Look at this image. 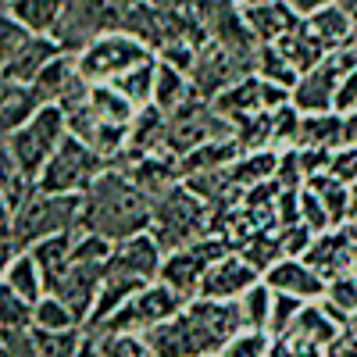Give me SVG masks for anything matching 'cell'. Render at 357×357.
<instances>
[{
  "instance_id": "obj_50",
  "label": "cell",
  "mask_w": 357,
  "mask_h": 357,
  "mask_svg": "<svg viewBox=\"0 0 357 357\" xmlns=\"http://www.w3.org/2000/svg\"><path fill=\"white\" fill-rule=\"evenodd\" d=\"M343 146H357V111L343 114Z\"/></svg>"
},
{
  "instance_id": "obj_37",
  "label": "cell",
  "mask_w": 357,
  "mask_h": 357,
  "mask_svg": "<svg viewBox=\"0 0 357 357\" xmlns=\"http://www.w3.org/2000/svg\"><path fill=\"white\" fill-rule=\"evenodd\" d=\"M154 75H158V57H154V61H146V65H139V68H132L129 75L114 79L111 86L122 97H129L136 107H151L154 104Z\"/></svg>"
},
{
  "instance_id": "obj_31",
  "label": "cell",
  "mask_w": 357,
  "mask_h": 357,
  "mask_svg": "<svg viewBox=\"0 0 357 357\" xmlns=\"http://www.w3.org/2000/svg\"><path fill=\"white\" fill-rule=\"evenodd\" d=\"M296 146H325V151H340V146H343V114L340 111L304 114Z\"/></svg>"
},
{
  "instance_id": "obj_10",
  "label": "cell",
  "mask_w": 357,
  "mask_h": 357,
  "mask_svg": "<svg viewBox=\"0 0 357 357\" xmlns=\"http://www.w3.org/2000/svg\"><path fill=\"white\" fill-rule=\"evenodd\" d=\"M222 136H236V126L229 118L218 114V107L204 97L186 100L183 107H175L168 114V139H165V151H172L178 161H183L190 151H197L200 143H211Z\"/></svg>"
},
{
  "instance_id": "obj_52",
  "label": "cell",
  "mask_w": 357,
  "mask_h": 357,
  "mask_svg": "<svg viewBox=\"0 0 357 357\" xmlns=\"http://www.w3.org/2000/svg\"><path fill=\"white\" fill-rule=\"evenodd\" d=\"M350 222L357 225V183L350 186Z\"/></svg>"
},
{
  "instance_id": "obj_25",
  "label": "cell",
  "mask_w": 357,
  "mask_h": 357,
  "mask_svg": "<svg viewBox=\"0 0 357 357\" xmlns=\"http://www.w3.org/2000/svg\"><path fill=\"white\" fill-rule=\"evenodd\" d=\"M289 333L301 336V340H307V343H314V347H321V350H333L336 340L343 336V325L321 307V301H307L304 311H301V318L293 321Z\"/></svg>"
},
{
  "instance_id": "obj_32",
  "label": "cell",
  "mask_w": 357,
  "mask_h": 357,
  "mask_svg": "<svg viewBox=\"0 0 357 357\" xmlns=\"http://www.w3.org/2000/svg\"><path fill=\"white\" fill-rule=\"evenodd\" d=\"M307 186L321 197V204L329 207L333 215V225H347L350 222V186L343 178H336L333 172H321V175H311Z\"/></svg>"
},
{
  "instance_id": "obj_54",
  "label": "cell",
  "mask_w": 357,
  "mask_h": 357,
  "mask_svg": "<svg viewBox=\"0 0 357 357\" xmlns=\"http://www.w3.org/2000/svg\"><path fill=\"white\" fill-rule=\"evenodd\" d=\"M354 272H357V254H354Z\"/></svg>"
},
{
  "instance_id": "obj_24",
  "label": "cell",
  "mask_w": 357,
  "mask_h": 357,
  "mask_svg": "<svg viewBox=\"0 0 357 357\" xmlns=\"http://www.w3.org/2000/svg\"><path fill=\"white\" fill-rule=\"evenodd\" d=\"M243 154L247 151H243L240 136H222V139H211V143H200L197 151H190L183 158V178L200 175V172H215V168H229Z\"/></svg>"
},
{
  "instance_id": "obj_56",
  "label": "cell",
  "mask_w": 357,
  "mask_h": 357,
  "mask_svg": "<svg viewBox=\"0 0 357 357\" xmlns=\"http://www.w3.org/2000/svg\"><path fill=\"white\" fill-rule=\"evenodd\" d=\"M4 4H11V0H4Z\"/></svg>"
},
{
  "instance_id": "obj_49",
  "label": "cell",
  "mask_w": 357,
  "mask_h": 357,
  "mask_svg": "<svg viewBox=\"0 0 357 357\" xmlns=\"http://www.w3.org/2000/svg\"><path fill=\"white\" fill-rule=\"evenodd\" d=\"M154 8H161V11H172V15H178V11H193L200 0H151Z\"/></svg>"
},
{
  "instance_id": "obj_14",
  "label": "cell",
  "mask_w": 357,
  "mask_h": 357,
  "mask_svg": "<svg viewBox=\"0 0 357 357\" xmlns=\"http://www.w3.org/2000/svg\"><path fill=\"white\" fill-rule=\"evenodd\" d=\"M354 254H357V225L347 222V225H333V229L318 232L304 254V261L329 282L343 272H354Z\"/></svg>"
},
{
  "instance_id": "obj_15",
  "label": "cell",
  "mask_w": 357,
  "mask_h": 357,
  "mask_svg": "<svg viewBox=\"0 0 357 357\" xmlns=\"http://www.w3.org/2000/svg\"><path fill=\"white\" fill-rule=\"evenodd\" d=\"M161 264H165V247L154 240V232H139V236H129V240L114 243L107 272L136 279V282L146 286V282L161 279Z\"/></svg>"
},
{
  "instance_id": "obj_21",
  "label": "cell",
  "mask_w": 357,
  "mask_h": 357,
  "mask_svg": "<svg viewBox=\"0 0 357 357\" xmlns=\"http://www.w3.org/2000/svg\"><path fill=\"white\" fill-rule=\"evenodd\" d=\"M40 264V272L47 279V293L61 282L68 275V268L75 264V229L72 232H57V236H47V240H40L36 247H29Z\"/></svg>"
},
{
  "instance_id": "obj_12",
  "label": "cell",
  "mask_w": 357,
  "mask_h": 357,
  "mask_svg": "<svg viewBox=\"0 0 357 357\" xmlns=\"http://www.w3.org/2000/svg\"><path fill=\"white\" fill-rule=\"evenodd\" d=\"M211 104L218 107L222 118H229V122L240 129L247 118L289 104V89H282V86H275V82H268V79H261V75L250 72V75H243L240 82H232L225 93H218Z\"/></svg>"
},
{
  "instance_id": "obj_22",
  "label": "cell",
  "mask_w": 357,
  "mask_h": 357,
  "mask_svg": "<svg viewBox=\"0 0 357 357\" xmlns=\"http://www.w3.org/2000/svg\"><path fill=\"white\" fill-rule=\"evenodd\" d=\"M61 50H65V47L57 43L54 36L36 33V36H33V43H29V47L15 57V61L0 65V75L11 79V82H29V86H33V82H36V75H40V72L54 61V57L61 54Z\"/></svg>"
},
{
  "instance_id": "obj_44",
  "label": "cell",
  "mask_w": 357,
  "mask_h": 357,
  "mask_svg": "<svg viewBox=\"0 0 357 357\" xmlns=\"http://www.w3.org/2000/svg\"><path fill=\"white\" fill-rule=\"evenodd\" d=\"M301 225H307L314 236L318 232H325V229H333V215H329V207L321 204V197L304 183V190H301Z\"/></svg>"
},
{
  "instance_id": "obj_53",
  "label": "cell",
  "mask_w": 357,
  "mask_h": 357,
  "mask_svg": "<svg viewBox=\"0 0 357 357\" xmlns=\"http://www.w3.org/2000/svg\"><path fill=\"white\" fill-rule=\"evenodd\" d=\"M240 8H257V4H272V0H236Z\"/></svg>"
},
{
  "instance_id": "obj_5",
  "label": "cell",
  "mask_w": 357,
  "mask_h": 357,
  "mask_svg": "<svg viewBox=\"0 0 357 357\" xmlns=\"http://www.w3.org/2000/svg\"><path fill=\"white\" fill-rule=\"evenodd\" d=\"M154 57L158 54L143 40H136L126 29H114V33H104L100 40H93L86 50H79V72L93 86H111L114 79L129 75L132 68L154 61Z\"/></svg>"
},
{
  "instance_id": "obj_1",
  "label": "cell",
  "mask_w": 357,
  "mask_h": 357,
  "mask_svg": "<svg viewBox=\"0 0 357 357\" xmlns=\"http://www.w3.org/2000/svg\"><path fill=\"white\" fill-rule=\"evenodd\" d=\"M151 222H154V200L146 197L122 168L107 165L97 183L86 190L82 225L107 236L111 243H122L129 236L151 232Z\"/></svg>"
},
{
  "instance_id": "obj_4",
  "label": "cell",
  "mask_w": 357,
  "mask_h": 357,
  "mask_svg": "<svg viewBox=\"0 0 357 357\" xmlns=\"http://www.w3.org/2000/svg\"><path fill=\"white\" fill-rule=\"evenodd\" d=\"M175 321L186 340V357H218L236 333L247 329L236 301H207V296L190 301Z\"/></svg>"
},
{
  "instance_id": "obj_36",
  "label": "cell",
  "mask_w": 357,
  "mask_h": 357,
  "mask_svg": "<svg viewBox=\"0 0 357 357\" xmlns=\"http://www.w3.org/2000/svg\"><path fill=\"white\" fill-rule=\"evenodd\" d=\"M236 304H240V314H243L247 329H264V333H268V321H272V304H275V289L268 286L264 279L254 282Z\"/></svg>"
},
{
  "instance_id": "obj_30",
  "label": "cell",
  "mask_w": 357,
  "mask_h": 357,
  "mask_svg": "<svg viewBox=\"0 0 357 357\" xmlns=\"http://www.w3.org/2000/svg\"><path fill=\"white\" fill-rule=\"evenodd\" d=\"M193 97H197L193 79H190L186 72H178V68L158 61V75H154V104H158L165 114H172L175 107H183V104L193 100Z\"/></svg>"
},
{
  "instance_id": "obj_41",
  "label": "cell",
  "mask_w": 357,
  "mask_h": 357,
  "mask_svg": "<svg viewBox=\"0 0 357 357\" xmlns=\"http://www.w3.org/2000/svg\"><path fill=\"white\" fill-rule=\"evenodd\" d=\"M272 333H264V329H243V333H236L225 350L218 357H272Z\"/></svg>"
},
{
  "instance_id": "obj_48",
  "label": "cell",
  "mask_w": 357,
  "mask_h": 357,
  "mask_svg": "<svg viewBox=\"0 0 357 357\" xmlns=\"http://www.w3.org/2000/svg\"><path fill=\"white\" fill-rule=\"evenodd\" d=\"M286 4L296 11V18H311V15H318L325 8H333L336 0H286Z\"/></svg>"
},
{
  "instance_id": "obj_42",
  "label": "cell",
  "mask_w": 357,
  "mask_h": 357,
  "mask_svg": "<svg viewBox=\"0 0 357 357\" xmlns=\"http://www.w3.org/2000/svg\"><path fill=\"white\" fill-rule=\"evenodd\" d=\"M307 301H301V296H293V293H275V304H272V321H268V333H272V340L286 336L293 329V321L301 318Z\"/></svg>"
},
{
  "instance_id": "obj_51",
  "label": "cell",
  "mask_w": 357,
  "mask_h": 357,
  "mask_svg": "<svg viewBox=\"0 0 357 357\" xmlns=\"http://www.w3.org/2000/svg\"><path fill=\"white\" fill-rule=\"evenodd\" d=\"M336 4H340V8L347 11V18L357 25V0H336Z\"/></svg>"
},
{
  "instance_id": "obj_43",
  "label": "cell",
  "mask_w": 357,
  "mask_h": 357,
  "mask_svg": "<svg viewBox=\"0 0 357 357\" xmlns=\"http://www.w3.org/2000/svg\"><path fill=\"white\" fill-rule=\"evenodd\" d=\"M100 347V357H154L143 336H111V333H89Z\"/></svg>"
},
{
  "instance_id": "obj_16",
  "label": "cell",
  "mask_w": 357,
  "mask_h": 357,
  "mask_svg": "<svg viewBox=\"0 0 357 357\" xmlns=\"http://www.w3.org/2000/svg\"><path fill=\"white\" fill-rule=\"evenodd\" d=\"M261 279L264 275L240 250H229L225 257H218L207 268V275L200 282V296H207V301H240V296Z\"/></svg>"
},
{
  "instance_id": "obj_35",
  "label": "cell",
  "mask_w": 357,
  "mask_h": 357,
  "mask_svg": "<svg viewBox=\"0 0 357 357\" xmlns=\"http://www.w3.org/2000/svg\"><path fill=\"white\" fill-rule=\"evenodd\" d=\"M254 75L268 79V82H275L282 89H293L296 79H301V72L293 68V61L275 47V43H261L257 57H254Z\"/></svg>"
},
{
  "instance_id": "obj_23",
  "label": "cell",
  "mask_w": 357,
  "mask_h": 357,
  "mask_svg": "<svg viewBox=\"0 0 357 357\" xmlns=\"http://www.w3.org/2000/svg\"><path fill=\"white\" fill-rule=\"evenodd\" d=\"M40 107H43V100L29 82L4 79V86H0V129H4V136L22 129L29 118H36Z\"/></svg>"
},
{
  "instance_id": "obj_38",
  "label": "cell",
  "mask_w": 357,
  "mask_h": 357,
  "mask_svg": "<svg viewBox=\"0 0 357 357\" xmlns=\"http://www.w3.org/2000/svg\"><path fill=\"white\" fill-rule=\"evenodd\" d=\"M36 340L40 357H82L86 329H68V333H43V329H29Z\"/></svg>"
},
{
  "instance_id": "obj_8",
  "label": "cell",
  "mask_w": 357,
  "mask_h": 357,
  "mask_svg": "<svg viewBox=\"0 0 357 357\" xmlns=\"http://www.w3.org/2000/svg\"><path fill=\"white\" fill-rule=\"evenodd\" d=\"M186 307V301L178 296L168 282H151V286H143L136 296H129V301L118 307L100 329L93 333H111V336H143L146 329H154V325L175 318L178 311Z\"/></svg>"
},
{
  "instance_id": "obj_28",
  "label": "cell",
  "mask_w": 357,
  "mask_h": 357,
  "mask_svg": "<svg viewBox=\"0 0 357 357\" xmlns=\"http://www.w3.org/2000/svg\"><path fill=\"white\" fill-rule=\"evenodd\" d=\"M304 22L311 25V33L321 40V47L329 50V54H333V50H343V47H350V43H357V25L347 18V11H343L340 4L325 8V11L304 18Z\"/></svg>"
},
{
  "instance_id": "obj_9",
  "label": "cell",
  "mask_w": 357,
  "mask_h": 357,
  "mask_svg": "<svg viewBox=\"0 0 357 357\" xmlns=\"http://www.w3.org/2000/svg\"><path fill=\"white\" fill-rule=\"evenodd\" d=\"M104 168H107V161L93 146H86L82 139H75L68 132V139L57 146L54 158L36 175V190H43V193H86L100 178Z\"/></svg>"
},
{
  "instance_id": "obj_40",
  "label": "cell",
  "mask_w": 357,
  "mask_h": 357,
  "mask_svg": "<svg viewBox=\"0 0 357 357\" xmlns=\"http://www.w3.org/2000/svg\"><path fill=\"white\" fill-rule=\"evenodd\" d=\"M0 325H4V329H15V333L33 329V304L22 301V296L4 282H0Z\"/></svg>"
},
{
  "instance_id": "obj_13",
  "label": "cell",
  "mask_w": 357,
  "mask_h": 357,
  "mask_svg": "<svg viewBox=\"0 0 357 357\" xmlns=\"http://www.w3.org/2000/svg\"><path fill=\"white\" fill-rule=\"evenodd\" d=\"M243 75H250V68H247L232 50H225V47L215 43V40H207V43L200 47L197 65H193V72H190L197 97H204V100H215L218 93H225L232 82H240Z\"/></svg>"
},
{
  "instance_id": "obj_26",
  "label": "cell",
  "mask_w": 357,
  "mask_h": 357,
  "mask_svg": "<svg viewBox=\"0 0 357 357\" xmlns=\"http://www.w3.org/2000/svg\"><path fill=\"white\" fill-rule=\"evenodd\" d=\"M0 282L11 286L22 301H29L33 307L47 296V279H43V272H40L33 250H25V254H18L11 264H4V275H0Z\"/></svg>"
},
{
  "instance_id": "obj_39",
  "label": "cell",
  "mask_w": 357,
  "mask_h": 357,
  "mask_svg": "<svg viewBox=\"0 0 357 357\" xmlns=\"http://www.w3.org/2000/svg\"><path fill=\"white\" fill-rule=\"evenodd\" d=\"M33 29L29 25H22L15 15H0V65H8V61H15V57L33 43Z\"/></svg>"
},
{
  "instance_id": "obj_29",
  "label": "cell",
  "mask_w": 357,
  "mask_h": 357,
  "mask_svg": "<svg viewBox=\"0 0 357 357\" xmlns=\"http://www.w3.org/2000/svg\"><path fill=\"white\" fill-rule=\"evenodd\" d=\"M65 4L68 0H11V4H4V11L15 15L22 25H29L33 33L54 36V29L61 25Z\"/></svg>"
},
{
  "instance_id": "obj_7",
  "label": "cell",
  "mask_w": 357,
  "mask_h": 357,
  "mask_svg": "<svg viewBox=\"0 0 357 357\" xmlns=\"http://www.w3.org/2000/svg\"><path fill=\"white\" fill-rule=\"evenodd\" d=\"M136 4L139 0H68L61 25L54 29V40L65 50L79 54L93 40H100L104 33L122 29L129 8H136Z\"/></svg>"
},
{
  "instance_id": "obj_46",
  "label": "cell",
  "mask_w": 357,
  "mask_h": 357,
  "mask_svg": "<svg viewBox=\"0 0 357 357\" xmlns=\"http://www.w3.org/2000/svg\"><path fill=\"white\" fill-rule=\"evenodd\" d=\"M329 172H333L336 178H343L347 186H354V183H357V146H340V151L333 154Z\"/></svg>"
},
{
  "instance_id": "obj_47",
  "label": "cell",
  "mask_w": 357,
  "mask_h": 357,
  "mask_svg": "<svg viewBox=\"0 0 357 357\" xmlns=\"http://www.w3.org/2000/svg\"><path fill=\"white\" fill-rule=\"evenodd\" d=\"M336 111H340V114L357 111V68H354L350 75L340 79V89H336Z\"/></svg>"
},
{
  "instance_id": "obj_17",
  "label": "cell",
  "mask_w": 357,
  "mask_h": 357,
  "mask_svg": "<svg viewBox=\"0 0 357 357\" xmlns=\"http://www.w3.org/2000/svg\"><path fill=\"white\" fill-rule=\"evenodd\" d=\"M343 72L325 57V61L311 72H304L296 79V86L289 89V104L301 111V114H325V111H336V89H340Z\"/></svg>"
},
{
  "instance_id": "obj_20",
  "label": "cell",
  "mask_w": 357,
  "mask_h": 357,
  "mask_svg": "<svg viewBox=\"0 0 357 357\" xmlns=\"http://www.w3.org/2000/svg\"><path fill=\"white\" fill-rule=\"evenodd\" d=\"M243 22L250 25V33L257 36V43H279L289 29H296L304 18H296V11L286 4V0H272V4L243 8Z\"/></svg>"
},
{
  "instance_id": "obj_3",
  "label": "cell",
  "mask_w": 357,
  "mask_h": 357,
  "mask_svg": "<svg viewBox=\"0 0 357 357\" xmlns=\"http://www.w3.org/2000/svg\"><path fill=\"white\" fill-rule=\"evenodd\" d=\"M215 204L197 197L186 183H178L175 190H168L165 197L154 200V222L151 232L154 240L165 247V254L178 250V247H190L204 236H215Z\"/></svg>"
},
{
  "instance_id": "obj_55",
  "label": "cell",
  "mask_w": 357,
  "mask_h": 357,
  "mask_svg": "<svg viewBox=\"0 0 357 357\" xmlns=\"http://www.w3.org/2000/svg\"><path fill=\"white\" fill-rule=\"evenodd\" d=\"M350 325H357V314H354V318H350Z\"/></svg>"
},
{
  "instance_id": "obj_11",
  "label": "cell",
  "mask_w": 357,
  "mask_h": 357,
  "mask_svg": "<svg viewBox=\"0 0 357 357\" xmlns=\"http://www.w3.org/2000/svg\"><path fill=\"white\" fill-rule=\"evenodd\" d=\"M232 247L225 236H204V240L190 243V247H178L172 254H165V264H161V282H168L183 301H197L200 296V282L207 275V268H211L218 257H225Z\"/></svg>"
},
{
  "instance_id": "obj_34",
  "label": "cell",
  "mask_w": 357,
  "mask_h": 357,
  "mask_svg": "<svg viewBox=\"0 0 357 357\" xmlns=\"http://www.w3.org/2000/svg\"><path fill=\"white\" fill-rule=\"evenodd\" d=\"M33 329H43V333H68V329H82V321H79V314H75L57 293H47L43 301L33 307Z\"/></svg>"
},
{
  "instance_id": "obj_45",
  "label": "cell",
  "mask_w": 357,
  "mask_h": 357,
  "mask_svg": "<svg viewBox=\"0 0 357 357\" xmlns=\"http://www.w3.org/2000/svg\"><path fill=\"white\" fill-rule=\"evenodd\" d=\"M325 301L336 304L343 314H357V272H343L336 279H329V289H325Z\"/></svg>"
},
{
  "instance_id": "obj_27",
  "label": "cell",
  "mask_w": 357,
  "mask_h": 357,
  "mask_svg": "<svg viewBox=\"0 0 357 357\" xmlns=\"http://www.w3.org/2000/svg\"><path fill=\"white\" fill-rule=\"evenodd\" d=\"M275 47L289 57L293 68L301 72V75H304V72H311V68H318V65L325 61V57H329V50L321 47V40L311 33V25H307V22H301L296 29H289V33H286Z\"/></svg>"
},
{
  "instance_id": "obj_2",
  "label": "cell",
  "mask_w": 357,
  "mask_h": 357,
  "mask_svg": "<svg viewBox=\"0 0 357 357\" xmlns=\"http://www.w3.org/2000/svg\"><path fill=\"white\" fill-rule=\"evenodd\" d=\"M4 215V225L0 232H11L15 243L22 250L36 247L47 236H57V232H72L82 225L86 218V193H43V190H33L15 215L0 211Z\"/></svg>"
},
{
  "instance_id": "obj_6",
  "label": "cell",
  "mask_w": 357,
  "mask_h": 357,
  "mask_svg": "<svg viewBox=\"0 0 357 357\" xmlns=\"http://www.w3.org/2000/svg\"><path fill=\"white\" fill-rule=\"evenodd\" d=\"M68 139V118H65V107L57 104H43L36 111V118L15 132L4 136V146L15 154V161L22 165V172L36 183V175L43 172V165L54 158V151Z\"/></svg>"
},
{
  "instance_id": "obj_18",
  "label": "cell",
  "mask_w": 357,
  "mask_h": 357,
  "mask_svg": "<svg viewBox=\"0 0 357 357\" xmlns=\"http://www.w3.org/2000/svg\"><path fill=\"white\" fill-rule=\"evenodd\" d=\"M104 268L107 264H82V261H75L68 268V275L50 289L79 314L82 329H86L89 314H93V307H97V296H100V286H104Z\"/></svg>"
},
{
  "instance_id": "obj_19",
  "label": "cell",
  "mask_w": 357,
  "mask_h": 357,
  "mask_svg": "<svg viewBox=\"0 0 357 357\" xmlns=\"http://www.w3.org/2000/svg\"><path fill=\"white\" fill-rule=\"evenodd\" d=\"M264 282L272 286L275 293H293V296H301V301H321L325 289H329V282H325L304 257H282V261H275L264 272Z\"/></svg>"
},
{
  "instance_id": "obj_33",
  "label": "cell",
  "mask_w": 357,
  "mask_h": 357,
  "mask_svg": "<svg viewBox=\"0 0 357 357\" xmlns=\"http://www.w3.org/2000/svg\"><path fill=\"white\" fill-rule=\"evenodd\" d=\"M89 104H93V111L104 118V122L126 126V129H132V118L139 114V107L129 97L118 93L114 86H93V89H89Z\"/></svg>"
}]
</instances>
